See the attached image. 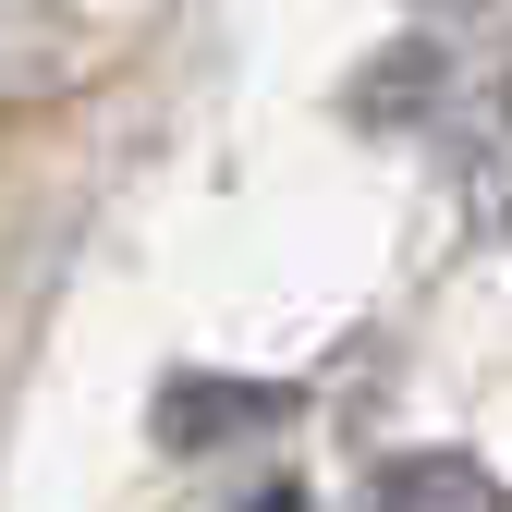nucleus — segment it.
I'll list each match as a JSON object with an SVG mask.
<instances>
[{"instance_id":"2","label":"nucleus","mask_w":512,"mask_h":512,"mask_svg":"<svg viewBox=\"0 0 512 512\" xmlns=\"http://www.w3.org/2000/svg\"><path fill=\"white\" fill-rule=\"evenodd\" d=\"M74 74V49H61L25 0H0V98H37V86H61Z\"/></svg>"},{"instance_id":"3","label":"nucleus","mask_w":512,"mask_h":512,"mask_svg":"<svg viewBox=\"0 0 512 512\" xmlns=\"http://www.w3.org/2000/svg\"><path fill=\"white\" fill-rule=\"evenodd\" d=\"M256 512H305V488H269V500H256Z\"/></svg>"},{"instance_id":"1","label":"nucleus","mask_w":512,"mask_h":512,"mask_svg":"<svg viewBox=\"0 0 512 512\" xmlns=\"http://www.w3.org/2000/svg\"><path fill=\"white\" fill-rule=\"evenodd\" d=\"M366 512H512V500H500V476L476 452H391Z\"/></svg>"}]
</instances>
